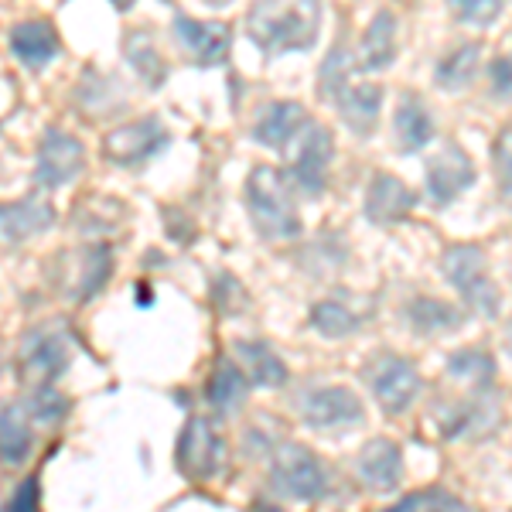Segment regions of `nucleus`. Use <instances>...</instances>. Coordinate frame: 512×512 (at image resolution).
<instances>
[{"instance_id":"38","label":"nucleus","mask_w":512,"mask_h":512,"mask_svg":"<svg viewBox=\"0 0 512 512\" xmlns=\"http://www.w3.org/2000/svg\"><path fill=\"white\" fill-rule=\"evenodd\" d=\"M205 4H209V7H226L229 0H205Z\"/></svg>"},{"instance_id":"19","label":"nucleus","mask_w":512,"mask_h":512,"mask_svg":"<svg viewBox=\"0 0 512 512\" xmlns=\"http://www.w3.org/2000/svg\"><path fill=\"white\" fill-rule=\"evenodd\" d=\"M414 192L393 175H376L366 195V216L373 222H400L414 209Z\"/></svg>"},{"instance_id":"3","label":"nucleus","mask_w":512,"mask_h":512,"mask_svg":"<svg viewBox=\"0 0 512 512\" xmlns=\"http://www.w3.org/2000/svg\"><path fill=\"white\" fill-rule=\"evenodd\" d=\"M444 277L458 287L461 301L468 304V311H475L478 318H495L499 315V291L489 277H485V256L478 246H451L441 260Z\"/></svg>"},{"instance_id":"16","label":"nucleus","mask_w":512,"mask_h":512,"mask_svg":"<svg viewBox=\"0 0 512 512\" xmlns=\"http://www.w3.org/2000/svg\"><path fill=\"white\" fill-rule=\"evenodd\" d=\"M35 448V427H31V414L21 403H7L0 410V465L18 468L31 458Z\"/></svg>"},{"instance_id":"34","label":"nucleus","mask_w":512,"mask_h":512,"mask_svg":"<svg viewBox=\"0 0 512 512\" xmlns=\"http://www.w3.org/2000/svg\"><path fill=\"white\" fill-rule=\"evenodd\" d=\"M495 175H499V192L512 205V127H506L495 140Z\"/></svg>"},{"instance_id":"15","label":"nucleus","mask_w":512,"mask_h":512,"mask_svg":"<svg viewBox=\"0 0 512 512\" xmlns=\"http://www.w3.org/2000/svg\"><path fill=\"white\" fill-rule=\"evenodd\" d=\"M359 478L366 482V489L373 492H393L400 485L403 475V461H400V448L386 437H376L369 441L359 454Z\"/></svg>"},{"instance_id":"21","label":"nucleus","mask_w":512,"mask_h":512,"mask_svg":"<svg viewBox=\"0 0 512 512\" xmlns=\"http://www.w3.org/2000/svg\"><path fill=\"white\" fill-rule=\"evenodd\" d=\"M396 59V18L390 11H379L369 21L366 35L359 45V65L362 72H383Z\"/></svg>"},{"instance_id":"23","label":"nucleus","mask_w":512,"mask_h":512,"mask_svg":"<svg viewBox=\"0 0 512 512\" xmlns=\"http://www.w3.org/2000/svg\"><path fill=\"white\" fill-rule=\"evenodd\" d=\"M246 386H250V376L243 373V366L222 355L216 362V373L209 379V403L219 410V414H233V410L243 407Z\"/></svg>"},{"instance_id":"4","label":"nucleus","mask_w":512,"mask_h":512,"mask_svg":"<svg viewBox=\"0 0 512 512\" xmlns=\"http://www.w3.org/2000/svg\"><path fill=\"white\" fill-rule=\"evenodd\" d=\"M270 478L280 495L297 502H311L325 492V468L304 444H280L270 461Z\"/></svg>"},{"instance_id":"33","label":"nucleus","mask_w":512,"mask_h":512,"mask_svg":"<svg viewBox=\"0 0 512 512\" xmlns=\"http://www.w3.org/2000/svg\"><path fill=\"white\" fill-rule=\"evenodd\" d=\"M396 509H465L458 495H451L448 489H420L400 499Z\"/></svg>"},{"instance_id":"22","label":"nucleus","mask_w":512,"mask_h":512,"mask_svg":"<svg viewBox=\"0 0 512 512\" xmlns=\"http://www.w3.org/2000/svg\"><path fill=\"white\" fill-rule=\"evenodd\" d=\"M434 137V120L427 113V106L420 103L414 93H407L396 106V140L407 154H417L420 147H427Z\"/></svg>"},{"instance_id":"24","label":"nucleus","mask_w":512,"mask_h":512,"mask_svg":"<svg viewBox=\"0 0 512 512\" xmlns=\"http://www.w3.org/2000/svg\"><path fill=\"white\" fill-rule=\"evenodd\" d=\"M236 362L256 386H284L287 366L277 359V352L263 342H236Z\"/></svg>"},{"instance_id":"36","label":"nucleus","mask_w":512,"mask_h":512,"mask_svg":"<svg viewBox=\"0 0 512 512\" xmlns=\"http://www.w3.org/2000/svg\"><path fill=\"white\" fill-rule=\"evenodd\" d=\"M7 509H14V512H31V509H38V478H28V482H21V489L11 495Z\"/></svg>"},{"instance_id":"14","label":"nucleus","mask_w":512,"mask_h":512,"mask_svg":"<svg viewBox=\"0 0 512 512\" xmlns=\"http://www.w3.org/2000/svg\"><path fill=\"white\" fill-rule=\"evenodd\" d=\"M55 222V209L48 198L28 195L21 202L0 205V246H21Z\"/></svg>"},{"instance_id":"6","label":"nucleus","mask_w":512,"mask_h":512,"mask_svg":"<svg viewBox=\"0 0 512 512\" xmlns=\"http://www.w3.org/2000/svg\"><path fill=\"white\" fill-rule=\"evenodd\" d=\"M65 366H69V345L62 335L55 332H35L24 338L21 355H18V376L31 390H48L55 383Z\"/></svg>"},{"instance_id":"20","label":"nucleus","mask_w":512,"mask_h":512,"mask_svg":"<svg viewBox=\"0 0 512 512\" xmlns=\"http://www.w3.org/2000/svg\"><path fill=\"white\" fill-rule=\"evenodd\" d=\"M379 110H383V86L379 82H359V86H349L338 96V113L359 137L376 130Z\"/></svg>"},{"instance_id":"2","label":"nucleus","mask_w":512,"mask_h":512,"mask_svg":"<svg viewBox=\"0 0 512 512\" xmlns=\"http://www.w3.org/2000/svg\"><path fill=\"white\" fill-rule=\"evenodd\" d=\"M246 205H250V219L256 233L263 239H294L301 233V216H297L287 181L280 178L277 168H253L246 181Z\"/></svg>"},{"instance_id":"32","label":"nucleus","mask_w":512,"mask_h":512,"mask_svg":"<svg viewBox=\"0 0 512 512\" xmlns=\"http://www.w3.org/2000/svg\"><path fill=\"white\" fill-rule=\"evenodd\" d=\"M448 4H451V11L458 14V21L478 24V28L492 24L502 11V0H448Z\"/></svg>"},{"instance_id":"27","label":"nucleus","mask_w":512,"mask_h":512,"mask_svg":"<svg viewBox=\"0 0 512 512\" xmlns=\"http://www.w3.org/2000/svg\"><path fill=\"white\" fill-rule=\"evenodd\" d=\"M448 373L454 379H461V383L478 386V390H482V386H489L492 376H495V359L482 349H461L458 355H451L448 359Z\"/></svg>"},{"instance_id":"11","label":"nucleus","mask_w":512,"mask_h":512,"mask_svg":"<svg viewBox=\"0 0 512 512\" xmlns=\"http://www.w3.org/2000/svg\"><path fill=\"white\" fill-rule=\"evenodd\" d=\"M369 383H373V393L386 414H403L420 390L417 366L410 359H400V355H379L373 362V373H369Z\"/></svg>"},{"instance_id":"10","label":"nucleus","mask_w":512,"mask_h":512,"mask_svg":"<svg viewBox=\"0 0 512 512\" xmlns=\"http://www.w3.org/2000/svg\"><path fill=\"white\" fill-rule=\"evenodd\" d=\"M219 465H222V437L216 434L212 420L192 417L178 437V468L188 478L202 482V478L216 475Z\"/></svg>"},{"instance_id":"13","label":"nucleus","mask_w":512,"mask_h":512,"mask_svg":"<svg viewBox=\"0 0 512 512\" xmlns=\"http://www.w3.org/2000/svg\"><path fill=\"white\" fill-rule=\"evenodd\" d=\"M472 181H475V168L458 144H448L427 164V192H431L437 205H448L458 195H465L472 188Z\"/></svg>"},{"instance_id":"8","label":"nucleus","mask_w":512,"mask_h":512,"mask_svg":"<svg viewBox=\"0 0 512 512\" xmlns=\"http://www.w3.org/2000/svg\"><path fill=\"white\" fill-rule=\"evenodd\" d=\"M168 147V130L158 117H144L110 130L103 137V154L113 164H140Z\"/></svg>"},{"instance_id":"37","label":"nucleus","mask_w":512,"mask_h":512,"mask_svg":"<svg viewBox=\"0 0 512 512\" xmlns=\"http://www.w3.org/2000/svg\"><path fill=\"white\" fill-rule=\"evenodd\" d=\"M130 4H134V0H113V7H120V11H127Z\"/></svg>"},{"instance_id":"1","label":"nucleus","mask_w":512,"mask_h":512,"mask_svg":"<svg viewBox=\"0 0 512 512\" xmlns=\"http://www.w3.org/2000/svg\"><path fill=\"white\" fill-rule=\"evenodd\" d=\"M321 31V0H253L246 35L267 55L308 52Z\"/></svg>"},{"instance_id":"30","label":"nucleus","mask_w":512,"mask_h":512,"mask_svg":"<svg viewBox=\"0 0 512 512\" xmlns=\"http://www.w3.org/2000/svg\"><path fill=\"white\" fill-rule=\"evenodd\" d=\"M311 325L328 338H342V335H349L359 328V318H355L345 304L321 301V304H315V311H311Z\"/></svg>"},{"instance_id":"26","label":"nucleus","mask_w":512,"mask_h":512,"mask_svg":"<svg viewBox=\"0 0 512 512\" xmlns=\"http://www.w3.org/2000/svg\"><path fill=\"white\" fill-rule=\"evenodd\" d=\"M407 318H410V325H414L417 332H427V335L451 332V328L461 325L458 308L437 301V297H417V301L407 308Z\"/></svg>"},{"instance_id":"18","label":"nucleus","mask_w":512,"mask_h":512,"mask_svg":"<svg viewBox=\"0 0 512 512\" xmlns=\"http://www.w3.org/2000/svg\"><path fill=\"white\" fill-rule=\"evenodd\" d=\"M11 52L28 69H41L59 55V35L48 21H21L11 28Z\"/></svg>"},{"instance_id":"35","label":"nucleus","mask_w":512,"mask_h":512,"mask_svg":"<svg viewBox=\"0 0 512 512\" xmlns=\"http://www.w3.org/2000/svg\"><path fill=\"white\" fill-rule=\"evenodd\" d=\"M489 82H492V93L499 99H512V55H499L489 65Z\"/></svg>"},{"instance_id":"17","label":"nucleus","mask_w":512,"mask_h":512,"mask_svg":"<svg viewBox=\"0 0 512 512\" xmlns=\"http://www.w3.org/2000/svg\"><path fill=\"white\" fill-rule=\"evenodd\" d=\"M304 123H308L304 106L284 99V103H270L267 110L260 113V120H256V127H253V137L260 140L263 147L280 151V147H287L297 134H301Z\"/></svg>"},{"instance_id":"9","label":"nucleus","mask_w":512,"mask_h":512,"mask_svg":"<svg viewBox=\"0 0 512 512\" xmlns=\"http://www.w3.org/2000/svg\"><path fill=\"white\" fill-rule=\"evenodd\" d=\"M332 151H335L332 134L325 127H318V123H304V130L297 134V154L291 158L294 185L304 188L308 195H318L325 188Z\"/></svg>"},{"instance_id":"7","label":"nucleus","mask_w":512,"mask_h":512,"mask_svg":"<svg viewBox=\"0 0 512 512\" xmlns=\"http://www.w3.org/2000/svg\"><path fill=\"white\" fill-rule=\"evenodd\" d=\"M86 168V147L76 137L62 134V130H48L38 147L35 181L38 188H62L76 181Z\"/></svg>"},{"instance_id":"25","label":"nucleus","mask_w":512,"mask_h":512,"mask_svg":"<svg viewBox=\"0 0 512 512\" xmlns=\"http://www.w3.org/2000/svg\"><path fill=\"white\" fill-rule=\"evenodd\" d=\"M478 62H482V48L475 41L451 48L441 62H437V86L444 89H465L478 76Z\"/></svg>"},{"instance_id":"29","label":"nucleus","mask_w":512,"mask_h":512,"mask_svg":"<svg viewBox=\"0 0 512 512\" xmlns=\"http://www.w3.org/2000/svg\"><path fill=\"white\" fill-rule=\"evenodd\" d=\"M349 69H352V55L345 52L342 45L332 48V55L321 65V76H318V93L325 96L328 103H338V96L349 89Z\"/></svg>"},{"instance_id":"31","label":"nucleus","mask_w":512,"mask_h":512,"mask_svg":"<svg viewBox=\"0 0 512 512\" xmlns=\"http://www.w3.org/2000/svg\"><path fill=\"white\" fill-rule=\"evenodd\" d=\"M127 59L140 72V79H144L147 86H161V82H164V72H168V69H164L161 55L147 45L144 35H130L127 38Z\"/></svg>"},{"instance_id":"5","label":"nucleus","mask_w":512,"mask_h":512,"mask_svg":"<svg viewBox=\"0 0 512 512\" xmlns=\"http://www.w3.org/2000/svg\"><path fill=\"white\" fill-rule=\"evenodd\" d=\"M175 41L188 62L198 65V69H209V65H219L229 59V48H233V31L222 21H195L188 14H178L175 24Z\"/></svg>"},{"instance_id":"28","label":"nucleus","mask_w":512,"mask_h":512,"mask_svg":"<svg viewBox=\"0 0 512 512\" xmlns=\"http://www.w3.org/2000/svg\"><path fill=\"white\" fill-rule=\"evenodd\" d=\"M113 274V253L110 246L96 243L86 250V263H82V280H79V291H82V301H89V297H96L103 291V284L110 280Z\"/></svg>"},{"instance_id":"12","label":"nucleus","mask_w":512,"mask_h":512,"mask_svg":"<svg viewBox=\"0 0 512 512\" xmlns=\"http://www.w3.org/2000/svg\"><path fill=\"white\" fill-rule=\"evenodd\" d=\"M301 414L315 431H345V427L362 424L366 410H362V400L352 390H345V386H325V390L304 396Z\"/></svg>"}]
</instances>
